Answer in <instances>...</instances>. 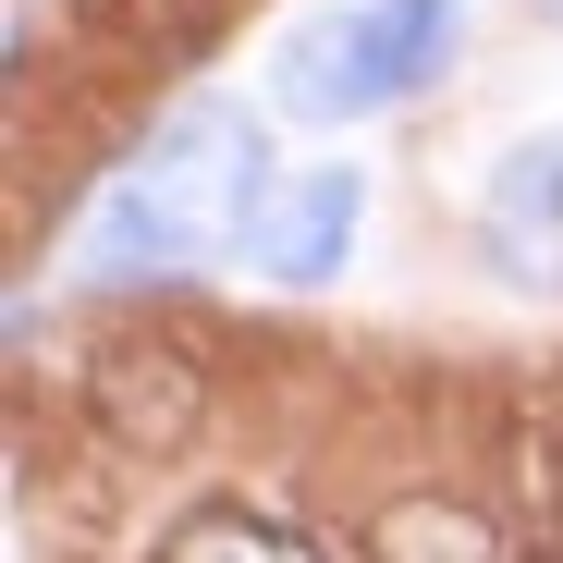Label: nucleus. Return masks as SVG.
Segmentation results:
<instances>
[{"mask_svg": "<svg viewBox=\"0 0 563 563\" xmlns=\"http://www.w3.org/2000/svg\"><path fill=\"white\" fill-rule=\"evenodd\" d=\"M343 245H355V172H343V159H331V172H295V184H269L257 221L233 233V257H257L269 282H331Z\"/></svg>", "mask_w": 563, "mask_h": 563, "instance_id": "4", "label": "nucleus"}, {"mask_svg": "<svg viewBox=\"0 0 563 563\" xmlns=\"http://www.w3.org/2000/svg\"><path fill=\"white\" fill-rule=\"evenodd\" d=\"M257 197H269V172H257V123H245L233 99H184V111L111 172V197L86 209V269H111V282H135V269H184L197 245L245 233Z\"/></svg>", "mask_w": 563, "mask_h": 563, "instance_id": "1", "label": "nucleus"}, {"mask_svg": "<svg viewBox=\"0 0 563 563\" xmlns=\"http://www.w3.org/2000/svg\"><path fill=\"white\" fill-rule=\"evenodd\" d=\"M380 563H503V539L465 503H393L380 515Z\"/></svg>", "mask_w": 563, "mask_h": 563, "instance_id": "6", "label": "nucleus"}, {"mask_svg": "<svg viewBox=\"0 0 563 563\" xmlns=\"http://www.w3.org/2000/svg\"><path fill=\"white\" fill-rule=\"evenodd\" d=\"M159 563H319L295 527H269V515H245V503H209V515H184L172 539H159Z\"/></svg>", "mask_w": 563, "mask_h": 563, "instance_id": "5", "label": "nucleus"}, {"mask_svg": "<svg viewBox=\"0 0 563 563\" xmlns=\"http://www.w3.org/2000/svg\"><path fill=\"white\" fill-rule=\"evenodd\" d=\"M453 49H465L453 0H355V13H331V25H307L282 49V111H307V123L405 111L453 74Z\"/></svg>", "mask_w": 563, "mask_h": 563, "instance_id": "2", "label": "nucleus"}, {"mask_svg": "<svg viewBox=\"0 0 563 563\" xmlns=\"http://www.w3.org/2000/svg\"><path fill=\"white\" fill-rule=\"evenodd\" d=\"M478 257L527 295H563V123L503 147V172L478 184Z\"/></svg>", "mask_w": 563, "mask_h": 563, "instance_id": "3", "label": "nucleus"}, {"mask_svg": "<svg viewBox=\"0 0 563 563\" xmlns=\"http://www.w3.org/2000/svg\"><path fill=\"white\" fill-rule=\"evenodd\" d=\"M527 13H539V25H563V0H527Z\"/></svg>", "mask_w": 563, "mask_h": 563, "instance_id": "7", "label": "nucleus"}]
</instances>
